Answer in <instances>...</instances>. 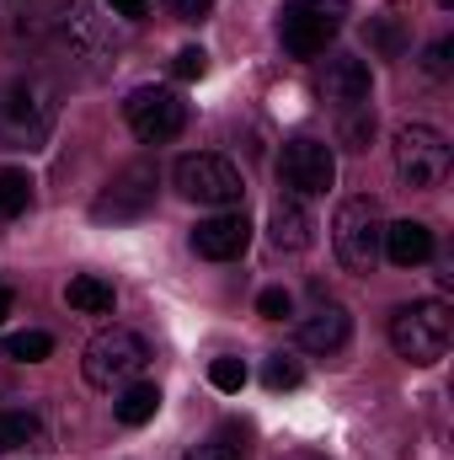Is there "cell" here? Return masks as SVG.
<instances>
[{
    "mask_svg": "<svg viewBox=\"0 0 454 460\" xmlns=\"http://www.w3.org/2000/svg\"><path fill=\"white\" fill-rule=\"evenodd\" d=\"M59 118L54 86L43 75H22L0 92V145L5 150H38Z\"/></svg>",
    "mask_w": 454,
    "mask_h": 460,
    "instance_id": "cell-1",
    "label": "cell"
},
{
    "mask_svg": "<svg viewBox=\"0 0 454 460\" xmlns=\"http://www.w3.org/2000/svg\"><path fill=\"white\" fill-rule=\"evenodd\" d=\"M390 343L406 364H439L454 343V322H450V305L444 300H412L390 316Z\"/></svg>",
    "mask_w": 454,
    "mask_h": 460,
    "instance_id": "cell-2",
    "label": "cell"
},
{
    "mask_svg": "<svg viewBox=\"0 0 454 460\" xmlns=\"http://www.w3.org/2000/svg\"><path fill=\"white\" fill-rule=\"evenodd\" d=\"M144 364H150V348H144L139 332H128V327L97 332V338L86 343V358H81L86 385H97V391H123V385H134Z\"/></svg>",
    "mask_w": 454,
    "mask_h": 460,
    "instance_id": "cell-3",
    "label": "cell"
},
{
    "mask_svg": "<svg viewBox=\"0 0 454 460\" xmlns=\"http://www.w3.org/2000/svg\"><path fill=\"white\" fill-rule=\"evenodd\" d=\"M342 22H347V0H284V11H278L284 49L294 59L327 54V43L342 32Z\"/></svg>",
    "mask_w": 454,
    "mask_h": 460,
    "instance_id": "cell-4",
    "label": "cell"
},
{
    "mask_svg": "<svg viewBox=\"0 0 454 460\" xmlns=\"http://www.w3.org/2000/svg\"><path fill=\"white\" fill-rule=\"evenodd\" d=\"M380 241H385V220H380V204L374 199H347L332 220V246H337V262L347 273H374L380 262Z\"/></svg>",
    "mask_w": 454,
    "mask_h": 460,
    "instance_id": "cell-5",
    "label": "cell"
},
{
    "mask_svg": "<svg viewBox=\"0 0 454 460\" xmlns=\"http://www.w3.org/2000/svg\"><path fill=\"white\" fill-rule=\"evenodd\" d=\"M450 139L433 128V123H406L396 128V177L406 188H439L450 177Z\"/></svg>",
    "mask_w": 454,
    "mask_h": 460,
    "instance_id": "cell-6",
    "label": "cell"
},
{
    "mask_svg": "<svg viewBox=\"0 0 454 460\" xmlns=\"http://www.w3.org/2000/svg\"><path fill=\"white\" fill-rule=\"evenodd\" d=\"M171 182H177L182 199H193V204H214V209H235L240 193H246L240 172L230 166L225 155H182V161L171 166Z\"/></svg>",
    "mask_w": 454,
    "mask_h": 460,
    "instance_id": "cell-7",
    "label": "cell"
},
{
    "mask_svg": "<svg viewBox=\"0 0 454 460\" xmlns=\"http://www.w3.org/2000/svg\"><path fill=\"white\" fill-rule=\"evenodd\" d=\"M123 118H128L134 139H144V145H166V139H177V134L188 128V102H182L171 86H139V92H128Z\"/></svg>",
    "mask_w": 454,
    "mask_h": 460,
    "instance_id": "cell-8",
    "label": "cell"
},
{
    "mask_svg": "<svg viewBox=\"0 0 454 460\" xmlns=\"http://www.w3.org/2000/svg\"><path fill=\"white\" fill-rule=\"evenodd\" d=\"M54 27H59L65 49H70V54H81V59H97V65H102V59H113V54H118L113 22H108L97 5H86V0H70V5H59Z\"/></svg>",
    "mask_w": 454,
    "mask_h": 460,
    "instance_id": "cell-9",
    "label": "cell"
},
{
    "mask_svg": "<svg viewBox=\"0 0 454 460\" xmlns=\"http://www.w3.org/2000/svg\"><path fill=\"white\" fill-rule=\"evenodd\" d=\"M150 204H155V166H128V172H118L113 182L97 193V204H92V220H139V215H150Z\"/></svg>",
    "mask_w": 454,
    "mask_h": 460,
    "instance_id": "cell-10",
    "label": "cell"
},
{
    "mask_svg": "<svg viewBox=\"0 0 454 460\" xmlns=\"http://www.w3.org/2000/svg\"><path fill=\"white\" fill-rule=\"evenodd\" d=\"M278 177H284L300 199L327 193V188L337 182V155H332V145H321V139H289V145H284V161H278Z\"/></svg>",
    "mask_w": 454,
    "mask_h": 460,
    "instance_id": "cell-11",
    "label": "cell"
},
{
    "mask_svg": "<svg viewBox=\"0 0 454 460\" xmlns=\"http://www.w3.org/2000/svg\"><path fill=\"white\" fill-rule=\"evenodd\" d=\"M246 246H251V226H246V215H240V209L209 215L204 226L193 230V252H198V257H209V262H230V257H240Z\"/></svg>",
    "mask_w": 454,
    "mask_h": 460,
    "instance_id": "cell-12",
    "label": "cell"
},
{
    "mask_svg": "<svg viewBox=\"0 0 454 460\" xmlns=\"http://www.w3.org/2000/svg\"><path fill=\"white\" fill-rule=\"evenodd\" d=\"M369 65L363 59H353V54H337V59H327V70H321V81H316V92L332 102V108H363L369 102Z\"/></svg>",
    "mask_w": 454,
    "mask_h": 460,
    "instance_id": "cell-13",
    "label": "cell"
},
{
    "mask_svg": "<svg viewBox=\"0 0 454 460\" xmlns=\"http://www.w3.org/2000/svg\"><path fill=\"white\" fill-rule=\"evenodd\" d=\"M347 338H353V316L342 305H316L300 322V348H310V353H342Z\"/></svg>",
    "mask_w": 454,
    "mask_h": 460,
    "instance_id": "cell-14",
    "label": "cell"
},
{
    "mask_svg": "<svg viewBox=\"0 0 454 460\" xmlns=\"http://www.w3.org/2000/svg\"><path fill=\"white\" fill-rule=\"evenodd\" d=\"M380 246H385V257L396 268H417V262L433 257V230L423 226V220H396V226H385Z\"/></svg>",
    "mask_w": 454,
    "mask_h": 460,
    "instance_id": "cell-15",
    "label": "cell"
},
{
    "mask_svg": "<svg viewBox=\"0 0 454 460\" xmlns=\"http://www.w3.org/2000/svg\"><path fill=\"white\" fill-rule=\"evenodd\" d=\"M267 241H273L278 252H305V246H310V215H305L300 199H278V204H273V215H267Z\"/></svg>",
    "mask_w": 454,
    "mask_h": 460,
    "instance_id": "cell-16",
    "label": "cell"
},
{
    "mask_svg": "<svg viewBox=\"0 0 454 460\" xmlns=\"http://www.w3.org/2000/svg\"><path fill=\"white\" fill-rule=\"evenodd\" d=\"M65 300H70L75 311H86V316H108V311L118 305L113 284H108L102 273H75V279L65 284Z\"/></svg>",
    "mask_w": 454,
    "mask_h": 460,
    "instance_id": "cell-17",
    "label": "cell"
},
{
    "mask_svg": "<svg viewBox=\"0 0 454 460\" xmlns=\"http://www.w3.org/2000/svg\"><path fill=\"white\" fill-rule=\"evenodd\" d=\"M113 412H118L123 429H139V423H150V418L161 412V391L144 385V380H134V385H123V396L113 402Z\"/></svg>",
    "mask_w": 454,
    "mask_h": 460,
    "instance_id": "cell-18",
    "label": "cell"
},
{
    "mask_svg": "<svg viewBox=\"0 0 454 460\" xmlns=\"http://www.w3.org/2000/svg\"><path fill=\"white\" fill-rule=\"evenodd\" d=\"M27 445H43V423L32 412H0V456L27 450Z\"/></svg>",
    "mask_w": 454,
    "mask_h": 460,
    "instance_id": "cell-19",
    "label": "cell"
},
{
    "mask_svg": "<svg viewBox=\"0 0 454 460\" xmlns=\"http://www.w3.org/2000/svg\"><path fill=\"white\" fill-rule=\"evenodd\" d=\"M27 204H32V177L16 172V166H5V172H0V220L27 215Z\"/></svg>",
    "mask_w": 454,
    "mask_h": 460,
    "instance_id": "cell-20",
    "label": "cell"
},
{
    "mask_svg": "<svg viewBox=\"0 0 454 460\" xmlns=\"http://www.w3.org/2000/svg\"><path fill=\"white\" fill-rule=\"evenodd\" d=\"M48 353H54L48 332H11L5 338V358H16V364H43Z\"/></svg>",
    "mask_w": 454,
    "mask_h": 460,
    "instance_id": "cell-21",
    "label": "cell"
},
{
    "mask_svg": "<svg viewBox=\"0 0 454 460\" xmlns=\"http://www.w3.org/2000/svg\"><path fill=\"white\" fill-rule=\"evenodd\" d=\"M262 380H267V391H294V385L305 380V369H300V358L273 353V358H267V369H262Z\"/></svg>",
    "mask_w": 454,
    "mask_h": 460,
    "instance_id": "cell-22",
    "label": "cell"
},
{
    "mask_svg": "<svg viewBox=\"0 0 454 460\" xmlns=\"http://www.w3.org/2000/svg\"><path fill=\"white\" fill-rule=\"evenodd\" d=\"M369 139H374V113L369 108L342 118V150H369Z\"/></svg>",
    "mask_w": 454,
    "mask_h": 460,
    "instance_id": "cell-23",
    "label": "cell"
},
{
    "mask_svg": "<svg viewBox=\"0 0 454 460\" xmlns=\"http://www.w3.org/2000/svg\"><path fill=\"white\" fill-rule=\"evenodd\" d=\"M209 380H214V391H230V396H235V391L246 385V364H240V358H214V364H209Z\"/></svg>",
    "mask_w": 454,
    "mask_h": 460,
    "instance_id": "cell-24",
    "label": "cell"
},
{
    "mask_svg": "<svg viewBox=\"0 0 454 460\" xmlns=\"http://www.w3.org/2000/svg\"><path fill=\"white\" fill-rule=\"evenodd\" d=\"M171 75H177V81H204V75H209V54H204V49H182V54L171 59Z\"/></svg>",
    "mask_w": 454,
    "mask_h": 460,
    "instance_id": "cell-25",
    "label": "cell"
},
{
    "mask_svg": "<svg viewBox=\"0 0 454 460\" xmlns=\"http://www.w3.org/2000/svg\"><path fill=\"white\" fill-rule=\"evenodd\" d=\"M369 43H374V49H385V54H401V49H406V38H401V27H396L390 16H380V22L369 27Z\"/></svg>",
    "mask_w": 454,
    "mask_h": 460,
    "instance_id": "cell-26",
    "label": "cell"
},
{
    "mask_svg": "<svg viewBox=\"0 0 454 460\" xmlns=\"http://www.w3.org/2000/svg\"><path fill=\"white\" fill-rule=\"evenodd\" d=\"M257 311H262L267 322H284V316L294 311V300H289V289H262V295H257Z\"/></svg>",
    "mask_w": 454,
    "mask_h": 460,
    "instance_id": "cell-27",
    "label": "cell"
},
{
    "mask_svg": "<svg viewBox=\"0 0 454 460\" xmlns=\"http://www.w3.org/2000/svg\"><path fill=\"white\" fill-rule=\"evenodd\" d=\"M166 11L177 22H209V0H166Z\"/></svg>",
    "mask_w": 454,
    "mask_h": 460,
    "instance_id": "cell-28",
    "label": "cell"
},
{
    "mask_svg": "<svg viewBox=\"0 0 454 460\" xmlns=\"http://www.w3.org/2000/svg\"><path fill=\"white\" fill-rule=\"evenodd\" d=\"M423 65H428V75H450V38H439V43L428 49V59H423Z\"/></svg>",
    "mask_w": 454,
    "mask_h": 460,
    "instance_id": "cell-29",
    "label": "cell"
},
{
    "mask_svg": "<svg viewBox=\"0 0 454 460\" xmlns=\"http://www.w3.org/2000/svg\"><path fill=\"white\" fill-rule=\"evenodd\" d=\"M182 460H246V456L230 450V445H198V450H188Z\"/></svg>",
    "mask_w": 454,
    "mask_h": 460,
    "instance_id": "cell-30",
    "label": "cell"
},
{
    "mask_svg": "<svg viewBox=\"0 0 454 460\" xmlns=\"http://www.w3.org/2000/svg\"><path fill=\"white\" fill-rule=\"evenodd\" d=\"M113 5V16H123V22H144L150 16V0H108Z\"/></svg>",
    "mask_w": 454,
    "mask_h": 460,
    "instance_id": "cell-31",
    "label": "cell"
},
{
    "mask_svg": "<svg viewBox=\"0 0 454 460\" xmlns=\"http://www.w3.org/2000/svg\"><path fill=\"white\" fill-rule=\"evenodd\" d=\"M11 305H16V295H11V289H5V284H0V322H5V316H11Z\"/></svg>",
    "mask_w": 454,
    "mask_h": 460,
    "instance_id": "cell-32",
    "label": "cell"
},
{
    "mask_svg": "<svg viewBox=\"0 0 454 460\" xmlns=\"http://www.w3.org/2000/svg\"><path fill=\"white\" fill-rule=\"evenodd\" d=\"M0 391H5V375H0Z\"/></svg>",
    "mask_w": 454,
    "mask_h": 460,
    "instance_id": "cell-33",
    "label": "cell"
},
{
    "mask_svg": "<svg viewBox=\"0 0 454 460\" xmlns=\"http://www.w3.org/2000/svg\"><path fill=\"white\" fill-rule=\"evenodd\" d=\"M310 460H316V456H310Z\"/></svg>",
    "mask_w": 454,
    "mask_h": 460,
    "instance_id": "cell-34",
    "label": "cell"
}]
</instances>
